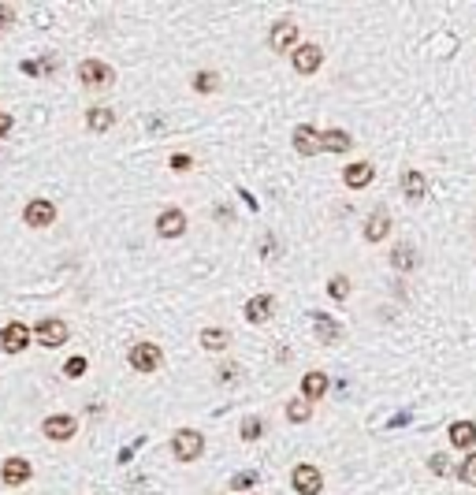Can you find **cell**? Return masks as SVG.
Instances as JSON below:
<instances>
[{
  "instance_id": "obj_20",
  "label": "cell",
  "mask_w": 476,
  "mask_h": 495,
  "mask_svg": "<svg viewBox=\"0 0 476 495\" xmlns=\"http://www.w3.org/2000/svg\"><path fill=\"white\" fill-rule=\"evenodd\" d=\"M324 391H328V376H324V372H309L306 380H301V395H306V402H317Z\"/></svg>"
},
{
  "instance_id": "obj_8",
  "label": "cell",
  "mask_w": 476,
  "mask_h": 495,
  "mask_svg": "<svg viewBox=\"0 0 476 495\" xmlns=\"http://www.w3.org/2000/svg\"><path fill=\"white\" fill-rule=\"evenodd\" d=\"M34 336H38L41 347H63V343H68V324H63V320H41L34 328Z\"/></svg>"
},
{
  "instance_id": "obj_10",
  "label": "cell",
  "mask_w": 476,
  "mask_h": 495,
  "mask_svg": "<svg viewBox=\"0 0 476 495\" xmlns=\"http://www.w3.org/2000/svg\"><path fill=\"white\" fill-rule=\"evenodd\" d=\"M30 473H34V469H30V462H26V458H8V462H4V469H0V477H4L8 488H19V484H26V480H30Z\"/></svg>"
},
{
  "instance_id": "obj_36",
  "label": "cell",
  "mask_w": 476,
  "mask_h": 495,
  "mask_svg": "<svg viewBox=\"0 0 476 495\" xmlns=\"http://www.w3.org/2000/svg\"><path fill=\"white\" fill-rule=\"evenodd\" d=\"M235 372H238L235 365H227V369H220V380H235Z\"/></svg>"
},
{
  "instance_id": "obj_22",
  "label": "cell",
  "mask_w": 476,
  "mask_h": 495,
  "mask_svg": "<svg viewBox=\"0 0 476 495\" xmlns=\"http://www.w3.org/2000/svg\"><path fill=\"white\" fill-rule=\"evenodd\" d=\"M391 265L398 268V272H409V268H417V250H413V246H395Z\"/></svg>"
},
{
  "instance_id": "obj_12",
  "label": "cell",
  "mask_w": 476,
  "mask_h": 495,
  "mask_svg": "<svg viewBox=\"0 0 476 495\" xmlns=\"http://www.w3.org/2000/svg\"><path fill=\"white\" fill-rule=\"evenodd\" d=\"M157 231L164 235V239H179L182 231H187V217H182L179 209H168L157 217Z\"/></svg>"
},
{
  "instance_id": "obj_13",
  "label": "cell",
  "mask_w": 476,
  "mask_h": 495,
  "mask_svg": "<svg viewBox=\"0 0 476 495\" xmlns=\"http://www.w3.org/2000/svg\"><path fill=\"white\" fill-rule=\"evenodd\" d=\"M45 436H49V439H56V443L71 439V436H74V417H68V414L45 417Z\"/></svg>"
},
{
  "instance_id": "obj_21",
  "label": "cell",
  "mask_w": 476,
  "mask_h": 495,
  "mask_svg": "<svg viewBox=\"0 0 476 495\" xmlns=\"http://www.w3.org/2000/svg\"><path fill=\"white\" fill-rule=\"evenodd\" d=\"M450 443L454 447H473L476 443V425L473 421H454L450 425Z\"/></svg>"
},
{
  "instance_id": "obj_6",
  "label": "cell",
  "mask_w": 476,
  "mask_h": 495,
  "mask_svg": "<svg viewBox=\"0 0 476 495\" xmlns=\"http://www.w3.org/2000/svg\"><path fill=\"white\" fill-rule=\"evenodd\" d=\"M79 79H82L86 86H108L116 74H112V68H108V63H101V60H82V63H79Z\"/></svg>"
},
{
  "instance_id": "obj_5",
  "label": "cell",
  "mask_w": 476,
  "mask_h": 495,
  "mask_svg": "<svg viewBox=\"0 0 476 495\" xmlns=\"http://www.w3.org/2000/svg\"><path fill=\"white\" fill-rule=\"evenodd\" d=\"M26 343H30V328H26V324H8V328H0V350H4V354L26 350Z\"/></svg>"
},
{
  "instance_id": "obj_15",
  "label": "cell",
  "mask_w": 476,
  "mask_h": 495,
  "mask_svg": "<svg viewBox=\"0 0 476 495\" xmlns=\"http://www.w3.org/2000/svg\"><path fill=\"white\" fill-rule=\"evenodd\" d=\"M294 149L301 157H312V153H320V131H312L309 123H301L298 131H294Z\"/></svg>"
},
{
  "instance_id": "obj_32",
  "label": "cell",
  "mask_w": 476,
  "mask_h": 495,
  "mask_svg": "<svg viewBox=\"0 0 476 495\" xmlns=\"http://www.w3.org/2000/svg\"><path fill=\"white\" fill-rule=\"evenodd\" d=\"M428 466H431V473H439V477H443V473L450 469V462H447V455H431Z\"/></svg>"
},
{
  "instance_id": "obj_25",
  "label": "cell",
  "mask_w": 476,
  "mask_h": 495,
  "mask_svg": "<svg viewBox=\"0 0 476 495\" xmlns=\"http://www.w3.org/2000/svg\"><path fill=\"white\" fill-rule=\"evenodd\" d=\"M309 414H312V406L306 402V399H294V402H287V417L294 425H301V421H309Z\"/></svg>"
},
{
  "instance_id": "obj_24",
  "label": "cell",
  "mask_w": 476,
  "mask_h": 495,
  "mask_svg": "<svg viewBox=\"0 0 476 495\" xmlns=\"http://www.w3.org/2000/svg\"><path fill=\"white\" fill-rule=\"evenodd\" d=\"M201 347H205V350H223V347H227V331L205 328V331H201Z\"/></svg>"
},
{
  "instance_id": "obj_4",
  "label": "cell",
  "mask_w": 476,
  "mask_h": 495,
  "mask_svg": "<svg viewBox=\"0 0 476 495\" xmlns=\"http://www.w3.org/2000/svg\"><path fill=\"white\" fill-rule=\"evenodd\" d=\"M312 331H317V339L324 347H335V343L342 339V324L328 313H312Z\"/></svg>"
},
{
  "instance_id": "obj_3",
  "label": "cell",
  "mask_w": 476,
  "mask_h": 495,
  "mask_svg": "<svg viewBox=\"0 0 476 495\" xmlns=\"http://www.w3.org/2000/svg\"><path fill=\"white\" fill-rule=\"evenodd\" d=\"M23 220H26V228H49V223L56 220V205H52V201H45V198H34V201L26 205Z\"/></svg>"
},
{
  "instance_id": "obj_9",
  "label": "cell",
  "mask_w": 476,
  "mask_h": 495,
  "mask_svg": "<svg viewBox=\"0 0 476 495\" xmlns=\"http://www.w3.org/2000/svg\"><path fill=\"white\" fill-rule=\"evenodd\" d=\"M294 41H298V23H294V19H279V23L272 26V34H268V45H272L276 52L290 49Z\"/></svg>"
},
{
  "instance_id": "obj_19",
  "label": "cell",
  "mask_w": 476,
  "mask_h": 495,
  "mask_svg": "<svg viewBox=\"0 0 476 495\" xmlns=\"http://www.w3.org/2000/svg\"><path fill=\"white\" fill-rule=\"evenodd\" d=\"M350 146H354V138L346 131H324L320 134V149H328V153H346Z\"/></svg>"
},
{
  "instance_id": "obj_35",
  "label": "cell",
  "mask_w": 476,
  "mask_h": 495,
  "mask_svg": "<svg viewBox=\"0 0 476 495\" xmlns=\"http://www.w3.org/2000/svg\"><path fill=\"white\" fill-rule=\"evenodd\" d=\"M8 131H12V116H8V112H0V138H4Z\"/></svg>"
},
{
  "instance_id": "obj_28",
  "label": "cell",
  "mask_w": 476,
  "mask_h": 495,
  "mask_svg": "<svg viewBox=\"0 0 476 495\" xmlns=\"http://www.w3.org/2000/svg\"><path fill=\"white\" fill-rule=\"evenodd\" d=\"M458 477H461V484H473V488H476V455H469V458L461 462Z\"/></svg>"
},
{
  "instance_id": "obj_33",
  "label": "cell",
  "mask_w": 476,
  "mask_h": 495,
  "mask_svg": "<svg viewBox=\"0 0 476 495\" xmlns=\"http://www.w3.org/2000/svg\"><path fill=\"white\" fill-rule=\"evenodd\" d=\"M12 23H15V8L12 4H0V30L12 26Z\"/></svg>"
},
{
  "instance_id": "obj_1",
  "label": "cell",
  "mask_w": 476,
  "mask_h": 495,
  "mask_svg": "<svg viewBox=\"0 0 476 495\" xmlns=\"http://www.w3.org/2000/svg\"><path fill=\"white\" fill-rule=\"evenodd\" d=\"M171 447H175L179 462H193L205 450V439H201V432H193V428H179L175 439H171Z\"/></svg>"
},
{
  "instance_id": "obj_14",
  "label": "cell",
  "mask_w": 476,
  "mask_h": 495,
  "mask_svg": "<svg viewBox=\"0 0 476 495\" xmlns=\"http://www.w3.org/2000/svg\"><path fill=\"white\" fill-rule=\"evenodd\" d=\"M402 194L409 201H420L428 194V179H425V171H417V168H409L402 171Z\"/></svg>"
},
{
  "instance_id": "obj_26",
  "label": "cell",
  "mask_w": 476,
  "mask_h": 495,
  "mask_svg": "<svg viewBox=\"0 0 476 495\" xmlns=\"http://www.w3.org/2000/svg\"><path fill=\"white\" fill-rule=\"evenodd\" d=\"M216 86H220V79H216L212 71H201V74H193V90H198V93H212Z\"/></svg>"
},
{
  "instance_id": "obj_30",
  "label": "cell",
  "mask_w": 476,
  "mask_h": 495,
  "mask_svg": "<svg viewBox=\"0 0 476 495\" xmlns=\"http://www.w3.org/2000/svg\"><path fill=\"white\" fill-rule=\"evenodd\" d=\"M253 484H257V473H235V477H231V488H235V492L253 488Z\"/></svg>"
},
{
  "instance_id": "obj_16",
  "label": "cell",
  "mask_w": 476,
  "mask_h": 495,
  "mask_svg": "<svg viewBox=\"0 0 476 495\" xmlns=\"http://www.w3.org/2000/svg\"><path fill=\"white\" fill-rule=\"evenodd\" d=\"M268 317H272V298L268 294H257L246 302V320H250V324H264Z\"/></svg>"
},
{
  "instance_id": "obj_31",
  "label": "cell",
  "mask_w": 476,
  "mask_h": 495,
  "mask_svg": "<svg viewBox=\"0 0 476 495\" xmlns=\"http://www.w3.org/2000/svg\"><path fill=\"white\" fill-rule=\"evenodd\" d=\"M86 372V358H71V361H63V376H71V380H74V376H82Z\"/></svg>"
},
{
  "instance_id": "obj_2",
  "label": "cell",
  "mask_w": 476,
  "mask_h": 495,
  "mask_svg": "<svg viewBox=\"0 0 476 495\" xmlns=\"http://www.w3.org/2000/svg\"><path fill=\"white\" fill-rule=\"evenodd\" d=\"M160 361H164V354H160L157 343H138V347H131V365L138 372H157Z\"/></svg>"
},
{
  "instance_id": "obj_17",
  "label": "cell",
  "mask_w": 476,
  "mask_h": 495,
  "mask_svg": "<svg viewBox=\"0 0 476 495\" xmlns=\"http://www.w3.org/2000/svg\"><path fill=\"white\" fill-rule=\"evenodd\" d=\"M346 187H350V190H361V187H369V182H372V164H365V160H357V164H350V168H346Z\"/></svg>"
},
{
  "instance_id": "obj_34",
  "label": "cell",
  "mask_w": 476,
  "mask_h": 495,
  "mask_svg": "<svg viewBox=\"0 0 476 495\" xmlns=\"http://www.w3.org/2000/svg\"><path fill=\"white\" fill-rule=\"evenodd\" d=\"M193 164V160L187 157V153H175V157H171V171H187Z\"/></svg>"
},
{
  "instance_id": "obj_27",
  "label": "cell",
  "mask_w": 476,
  "mask_h": 495,
  "mask_svg": "<svg viewBox=\"0 0 476 495\" xmlns=\"http://www.w3.org/2000/svg\"><path fill=\"white\" fill-rule=\"evenodd\" d=\"M328 294H331V298H339V302H342V298L350 294V279H346V276H331V283H328Z\"/></svg>"
},
{
  "instance_id": "obj_23",
  "label": "cell",
  "mask_w": 476,
  "mask_h": 495,
  "mask_svg": "<svg viewBox=\"0 0 476 495\" xmlns=\"http://www.w3.org/2000/svg\"><path fill=\"white\" fill-rule=\"evenodd\" d=\"M86 123H90V131H108V127L116 123V112L112 109H90V116H86Z\"/></svg>"
},
{
  "instance_id": "obj_11",
  "label": "cell",
  "mask_w": 476,
  "mask_h": 495,
  "mask_svg": "<svg viewBox=\"0 0 476 495\" xmlns=\"http://www.w3.org/2000/svg\"><path fill=\"white\" fill-rule=\"evenodd\" d=\"M320 63H324V49H317V45L294 49V71H298V74H312Z\"/></svg>"
},
{
  "instance_id": "obj_7",
  "label": "cell",
  "mask_w": 476,
  "mask_h": 495,
  "mask_svg": "<svg viewBox=\"0 0 476 495\" xmlns=\"http://www.w3.org/2000/svg\"><path fill=\"white\" fill-rule=\"evenodd\" d=\"M320 488H324V477H320L317 466H298L294 469V492L298 495H320Z\"/></svg>"
},
{
  "instance_id": "obj_18",
  "label": "cell",
  "mask_w": 476,
  "mask_h": 495,
  "mask_svg": "<svg viewBox=\"0 0 476 495\" xmlns=\"http://www.w3.org/2000/svg\"><path fill=\"white\" fill-rule=\"evenodd\" d=\"M387 231H391V217H387L383 209H376L372 217H369V228H365V239L380 242V239H387Z\"/></svg>"
},
{
  "instance_id": "obj_29",
  "label": "cell",
  "mask_w": 476,
  "mask_h": 495,
  "mask_svg": "<svg viewBox=\"0 0 476 495\" xmlns=\"http://www.w3.org/2000/svg\"><path fill=\"white\" fill-rule=\"evenodd\" d=\"M261 432H264L261 417H246V421H242V439H257Z\"/></svg>"
}]
</instances>
